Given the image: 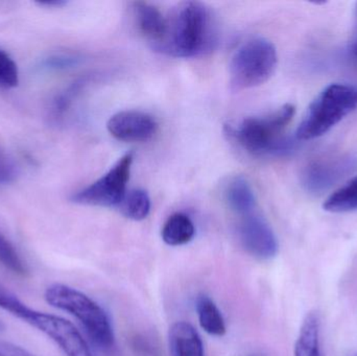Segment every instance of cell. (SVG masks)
<instances>
[{
    "label": "cell",
    "mask_w": 357,
    "mask_h": 356,
    "mask_svg": "<svg viewBox=\"0 0 357 356\" xmlns=\"http://www.w3.org/2000/svg\"><path fill=\"white\" fill-rule=\"evenodd\" d=\"M218 36L215 18L206 4L181 2L167 17V33L155 49L175 58H195L211 52Z\"/></svg>",
    "instance_id": "cell-1"
},
{
    "label": "cell",
    "mask_w": 357,
    "mask_h": 356,
    "mask_svg": "<svg viewBox=\"0 0 357 356\" xmlns=\"http://www.w3.org/2000/svg\"><path fill=\"white\" fill-rule=\"evenodd\" d=\"M294 105L287 104L266 116L249 117L227 133L247 152L256 156H283L295 148V141L283 135L295 115Z\"/></svg>",
    "instance_id": "cell-2"
},
{
    "label": "cell",
    "mask_w": 357,
    "mask_h": 356,
    "mask_svg": "<svg viewBox=\"0 0 357 356\" xmlns=\"http://www.w3.org/2000/svg\"><path fill=\"white\" fill-rule=\"evenodd\" d=\"M45 300L52 307L67 311L85 328L92 342L104 351L115 347V336L110 318L91 298L65 284H56L46 288Z\"/></svg>",
    "instance_id": "cell-3"
},
{
    "label": "cell",
    "mask_w": 357,
    "mask_h": 356,
    "mask_svg": "<svg viewBox=\"0 0 357 356\" xmlns=\"http://www.w3.org/2000/svg\"><path fill=\"white\" fill-rule=\"evenodd\" d=\"M356 109L357 88L347 84H331L308 107L296 138L312 140L321 137Z\"/></svg>",
    "instance_id": "cell-4"
},
{
    "label": "cell",
    "mask_w": 357,
    "mask_h": 356,
    "mask_svg": "<svg viewBox=\"0 0 357 356\" xmlns=\"http://www.w3.org/2000/svg\"><path fill=\"white\" fill-rule=\"evenodd\" d=\"M0 307L43 332L67 356H93L85 339L67 320L29 309L16 296L2 288H0Z\"/></svg>",
    "instance_id": "cell-5"
},
{
    "label": "cell",
    "mask_w": 357,
    "mask_h": 356,
    "mask_svg": "<svg viewBox=\"0 0 357 356\" xmlns=\"http://www.w3.org/2000/svg\"><path fill=\"white\" fill-rule=\"evenodd\" d=\"M278 56L272 42L253 38L243 43L229 66L231 89L235 92L257 87L268 81L276 69Z\"/></svg>",
    "instance_id": "cell-6"
},
{
    "label": "cell",
    "mask_w": 357,
    "mask_h": 356,
    "mask_svg": "<svg viewBox=\"0 0 357 356\" xmlns=\"http://www.w3.org/2000/svg\"><path fill=\"white\" fill-rule=\"evenodd\" d=\"M133 160V154L128 153L111 167L108 173L87 187L75 192L71 196V201L86 206L119 208L127 194Z\"/></svg>",
    "instance_id": "cell-7"
},
{
    "label": "cell",
    "mask_w": 357,
    "mask_h": 356,
    "mask_svg": "<svg viewBox=\"0 0 357 356\" xmlns=\"http://www.w3.org/2000/svg\"><path fill=\"white\" fill-rule=\"evenodd\" d=\"M237 233L241 246L255 258L270 261L278 254V240L274 231L256 211L241 217Z\"/></svg>",
    "instance_id": "cell-8"
},
{
    "label": "cell",
    "mask_w": 357,
    "mask_h": 356,
    "mask_svg": "<svg viewBox=\"0 0 357 356\" xmlns=\"http://www.w3.org/2000/svg\"><path fill=\"white\" fill-rule=\"evenodd\" d=\"M109 133L119 141L146 142L152 139L158 123L152 115L142 111H121L109 119Z\"/></svg>",
    "instance_id": "cell-9"
},
{
    "label": "cell",
    "mask_w": 357,
    "mask_h": 356,
    "mask_svg": "<svg viewBox=\"0 0 357 356\" xmlns=\"http://www.w3.org/2000/svg\"><path fill=\"white\" fill-rule=\"evenodd\" d=\"M356 161L351 157L326 159L310 163L304 171L303 185L314 194L324 192L351 173Z\"/></svg>",
    "instance_id": "cell-10"
},
{
    "label": "cell",
    "mask_w": 357,
    "mask_h": 356,
    "mask_svg": "<svg viewBox=\"0 0 357 356\" xmlns=\"http://www.w3.org/2000/svg\"><path fill=\"white\" fill-rule=\"evenodd\" d=\"M133 10L138 29L155 49L167 33V17L154 4L146 1L134 2Z\"/></svg>",
    "instance_id": "cell-11"
},
{
    "label": "cell",
    "mask_w": 357,
    "mask_h": 356,
    "mask_svg": "<svg viewBox=\"0 0 357 356\" xmlns=\"http://www.w3.org/2000/svg\"><path fill=\"white\" fill-rule=\"evenodd\" d=\"M169 342L172 356H205L199 332L187 322H177L172 326Z\"/></svg>",
    "instance_id": "cell-12"
},
{
    "label": "cell",
    "mask_w": 357,
    "mask_h": 356,
    "mask_svg": "<svg viewBox=\"0 0 357 356\" xmlns=\"http://www.w3.org/2000/svg\"><path fill=\"white\" fill-rule=\"evenodd\" d=\"M224 196L229 208L241 217L256 210L255 194L247 179L241 176L229 180L225 187Z\"/></svg>",
    "instance_id": "cell-13"
},
{
    "label": "cell",
    "mask_w": 357,
    "mask_h": 356,
    "mask_svg": "<svg viewBox=\"0 0 357 356\" xmlns=\"http://www.w3.org/2000/svg\"><path fill=\"white\" fill-rule=\"evenodd\" d=\"M295 356H323L321 350V319L317 311L307 314L295 346Z\"/></svg>",
    "instance_id": "cell-14"
},
{
    "label": "cell",
    "mask_w": 357,
    "mask_h": 356,
    "mask_svg": "<svg viewBox=\"0 0 357 356\" xmlns=\"http://www.w3.org/2000/svg\"><path fill=\"white\" fill-rule=\"evenodd\" d=\"M197 318L199 325L204 332L210 336H222L226 334L227 328L224 317L214 303L207 295H199L195 301Z\"/></svg>",
    "instance_id": "cell-15"
},
{
    "label": "cell",
    "mask_w": 357,
    "mask_h": 356,
    "mask_svg": "<svg viewBox=\"0 0 357 356\" xmlns=\"http://www.w3.org/2000/svg\"><path fill=\"white\" fill-rule=\"evenodd\" d=\"M195 235V224L188 215L180 212L171 215L161 231L163 242L172 247L188 244Z\"/></svg>",
    "instance_id": "cell-16"
},
{
    "label": "cell",
    "mask_w": 357,
    "mask_h": 356,
    "mask_svg": "<svg viewBox=\"0 0 357 356\" xmlns=\"http://www.w3.org/2000/svg\"><path fill=\"white\" fill-rule=\"evenodd\" d=\"M323 208L333 213L357 210V176L331 194L325 201Z\"/></svg>",
    "instance_id": "cell-17"
},
{
    "label": "cell",
    "mask_w": 357,
    "mask_h": 356,
    "mask_svg": "<svg viewBox=\"0 0 357 356\" xmlns=\"http://www.w3.org/2000/svg\"><path fill=\"white\" fill-rule=\"evenodd\" d=\"M123 217L132 221H142L150 215L151 199L144 189H134L126 194L119 207Z\"/></svg>",
    "instance_id": "cell-18"
},
{
    "label": "cell",
    "mask_w": 357,
    "mask_h": 356,
    "mask_svg": "<svg viewBox=\"0 0 357 356\" xmlns=\"http://www.w3.org/2000/svg\"><path fill=\"white\" fill-rule=\"evenodd\" d=\"M0 263L16 275L23 276L27 273L25 263L21 259L12 242L0 232Z\"/></svg>",
    "instance_id": "cell-19"
},
{
    "label": "cell",
    "mask_w": 357,
    "mask_h": 356,
    "mask_svg": "<svg viewBox=\"0 0 357 356\" xmlns=\"http://www.w3.org/2000/svg\"><path fill=\"white\" fill-rule=\"evenodd\" d=\"M18 84V66L10 54L0 49V88L12 89Z\"/></svg>",
    "instance_id": "cell-20"
},
{
    "label": "cell",
    "mask_w": 357,
    "mask_h": 356,
    "mask_svg": "<svg viewBox=\"0 0 357 356\" xmlns=\"http://www.w3.org/2000/svg\"><path fill=\"white\" fill-rule=\"evenodd\" d=\"M81 59L73 54H54L48 56L42 62V68L47 70H63V69L71 68L79 64Z\"/></svg>",
    "instance_id": "cell-21"
},
{
    "label": "cell",
    "mask_w": 357,
    "mask_h": 356,
    "mask_svg": "<svg viewBox=\"0 0 357 356\" xmlns=\"http://www.w3.org/2000/svg\"><path fill=\"white\" fill-rule=\"evenodd\" d=\"M19 169L16 163L0 152V184H10L18 177Z\"/></svg>",
    "instance_id": "cell-22"
},
{
    "label": "cell",
    "mask_w": 357,
    "mask_h": 356,
    "mask_svg": "<svg viewBox=\"0 0 357 356\" xmlns=\"http://www.w3.org/2000/svg\"><path fill=\"white\" fill-rule=\"evenodd\" d=\"M0 356H35L25 349L6 341H0Z\"/></svg>",
    "instance_id": "cell-23"
},
{
    "label": "cell",
    "mask_w": 357,
    "mask_h": 356,
    "mask_svg": "<svg viewBox=\"0 0 357 356\" xmlns=\"http://www.w3.org/2000/svg\"><path fill=\"white\" fill-rule=\"evenodd\" d=\"M66 1L63 0H50V1H41L39 2L40 6H47V8H60V6H65Z\"/></svg>",
    "instance_id": "cell-24"
},
{
    "label": "cell",
    "mask_w": 357,
    "mask_h": 356,
    "mask_svg": "<svg viewBox=\"0 0 357 356\" xmlns=\"http://www.w3.org/2000/svg\"><path fill=\"white\" fill-rule=\"evenodd\" d=\"M351 52L352 54H354V58H356L357 61V41L356 42V43L352 44Z\"/></svg>",
    "instance_id": "cell-25"
},
{
    "label": "cell",
    "mask_w": 357,
    "mask_h": 356,
    "mask_svg": "<svg viewBox=\"0 0 357 356\" xmlns=\"http://www.w3.org/2000/svg\"><path fill=\"white\" fill-rule=\"evenodd\" d=\"M2 330H3V325H2L1 322H0V332H1Z\"/></svg>",
    "instance_id": "cell-26"
},
{
    "label": "cell",
    "mask_w": 357,
    "mask_h": 356,
    "mask_svg": "<svg viewBox=\"0 0 357 356\" xmlns=\"http://www.w3.org/2000/svg\"><path fill=\"white\" fill-rule=\"evenodd\" d=\"M354 356H357V353H356V355H354Z\"/></svg>",
    "instance_id": "cell-27"
}]
</instances>
